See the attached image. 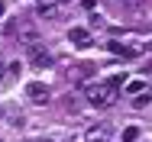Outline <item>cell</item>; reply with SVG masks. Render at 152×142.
<instances>
[{
    "label": "cell",
    "mask_w": 152,
    "mask_h": 142,
    "mask_svg": "<svg viewBox=\"0 0 152 142\" xmlns=\"http://www.w3.org/2000/svg\"><path fill=\"white\" fill-rule=\"evenodd\" d=\"M120 84H123L120 74H113L107 81H97V84H88V100L94 107H110L117 100V94H120Z\"/></svg>",
    "instance_id": "1"
},
{
    "label": "cell",
    "mask_w": 152,
    "mask_h": 142,
    "mask_svg": "<svg viewBox=\"0 0 152 142\" xmlns=\"http://www.w3.org/2000/svg\"><path fill=\"white\" fill-rule=\"evenodd\" d=\"M68 39H71V45H78V49H91V45H94V36L84 26H71Z\"/></svg>",
    "instance_id": "2"
},
{
    "label": "cell",
    "mask_w": 152,
    "mask_h": 142,
    "mask_svg": "<svg viewBox=\"0 0 152 142\" xmlns=\"http://www.w3.org/2000/svg\"><path fill=\"white\" fill-rule=\"evenodd\" d=\"M110 123H97V126H91L88 133H84V142H110Z\"/></svg>",
    "instance_id": "3"
},
{
    "label": "cell",
    "mask_w": 152,
    "mask_h": 142,
    "mask_svg": "<svg viewBox=\"0 0 152 142\" xmlns=\"http://www.w3.org/2000/svg\"><path fill=\"white\" fill-rule=\"evenodd\" d=\"M26 97H29L32 103H45L49 100V87L42 84V81H29L26 84Z\"/></svg>",
    "instance_id": "4"
},
{
    "label": "cell",
    "mask_w": 152,
    "mask_h": 142,
    "mask_svg": "<svg viewBox=\"0 0 152 142\" xmlns=\"http://www.w3.org/2000/svg\"><path fill=\"white\" fill-rule=\"evenodd\" d=\"M107 52H110V55H120V58H136V55H139L136 45H123V42H117V39L107 42Z\"/></svg>",
    "instance_id": "5"
},
{
    "label": "cell",
    "mask_w": 152,
    "mask_h": 142,
    "mask_svg": "<svg viewBox=\"0 0 152 142\" xmlns=\"http://www.w3.org/2000/svg\"><path fill=\"white\" fill-rule=\"evenodd\" d=\"M36 13H39L42 20H55V16H58V0H39Z\"/></svg>",
    "instance_id": "6"
},
{
    "label": "cell",
    "mask_w": 152,
    "mask_h": 142,
    "mask_svg": "<svg viewBox=\"0 0 152 142\" xmlns=\"http://www.w3.org/2000/svg\"><path fill=\"white\" fill-rule=\"evenodd\" d=\"M29 55H32V65H36V68H49V65H52V55H49L42 45H36Z\"/></svg>",
    "instance_id": "7"
},
{
    "label": "cell",
    "mask_w": 152,
    "mask_h": 142,
    "mask_svg": "<svg viewBox=\"0 0 152 142\" xmlns=\"http://www.w3.org/2000/svg\"><path fill=\"white\" fill-rule=\"evenodd\" d=\"M123 142H139V126H126L123 129Z\"/></svg>",
    "instance_id": "8"
},
{
    "label": "cell",
    "mask_w": 152,
    "mask_h": 142,
    "mask_svg": "<svg viewBox=\"0 0 152 142\" xmlns=\"http://www.w3.org/2000/svg\"><path fill=\"white\" fill-rule=\"evenodd\" d=\"M142 87H146V81H129L126 90H129V94H142Z\"/></svg>",
    "instance_id": "9"
},
{
    "label": "cell",
    "mask_w": 152,
    "mask_h": 142,
    "mask_svg": "<svg viewBox=\"0 0 152 142\" xmlns=\"http://www.w3.org/2000/svg\"><path fill=\"white\" fill-rule=\"evenodd\" d=\"M152 100V94H139V97H136V100H133V103H136V107H146V103H149Z\"/></svg>",
    "instance_id": "10"
},
{
    "label": "cell",
    "mask_w": 152,
    "mask_h": 142,
    "mask_svg": "<svg viewBox=\"0 0 152 142\" xmlns=\"http://www.w3.org/2000/svg\"><path fill=\"white\" fill-rule=\"evenodd\" d=\"M120 3H126V7H139V0H120Z\"/></svg>",
    "instance_id": "11"
},
{
    "label": "cell",
    "mask_w": 152,
    "mask_h": 142,
    "mask_svg": "<svg viewBox=\"0 0 152 142\" xmlns=\"http://www.w3.org/2000/svg\"><path fill=\"white\" fill-rule=\"evenodd\" d=\"M3 10H7V7H3V0H0V16H3Z\"/></svg>",
    "instance_id": "12"
},
{
    "label": "cell",
    "mask_w": 152,
    "mask_h": 142,
    "mask_svg": "<svg viewBox=\"0 0 152 142\" xmlns=\"http://www.w3.org/2000/svg\"><path fill=\"white\" fill-rule=\"evenodd\" d=\"M0 81H3V68H0Z\"/></svg>",
    "instance_id": "13"
},
{
    "label": "cell",
    "mask_w": 152,
    "mask_h": 142,
    "mask_svg": "<svg viewBox=\"0 0 152 142\" xmlns=\"http://www.w3.org/2000/svg\"><path fill=\"white\" fill-rule=\"evenodd\" d=\"M39 142H52V139H39Z\"/></svg>",
    "instance_id": "14"
},
{
    "label": "cell",
    "mask_w": 152,
    "mask_h": 142,
    "mask_svg": "<svg viewBox=\"0 0 152 142\" xmlns=\"http://www.w3.org/2000/svg\"><path fill=\"white\" fill-rule=\"evenodd\" d=\"M0 116H3V110H0Z\"/></svg>",
    "instance_id": "15"
},
{
    "label": "cell",
    "mask_w": 152,
    "mask_h": 142,
    "mask_svg": "<svg viewBox=\"0 0 152 142\" xmlns=\"http://www.w3.org/2000/svg\"><path fill=\"white\" fill-rule=\"evenodd\" d=\"M58 3H65V0H58Z\"/></svg>",
    "instance_id": "16"
},
{
    "label": "cell",
    "mask_w": 152,
    "mask_h": 142,
    "mask_svg": "<svg viewBox=\"0 0 152 142\" xmlns=\"http://www.w3.org/2000/svg\"><path fill=\"white\" fill-rule=\"evenodd\" d=\"M149 49H152V42H149Z\"/></svg>",
    "instance_id": "17"
}]
</instances>
